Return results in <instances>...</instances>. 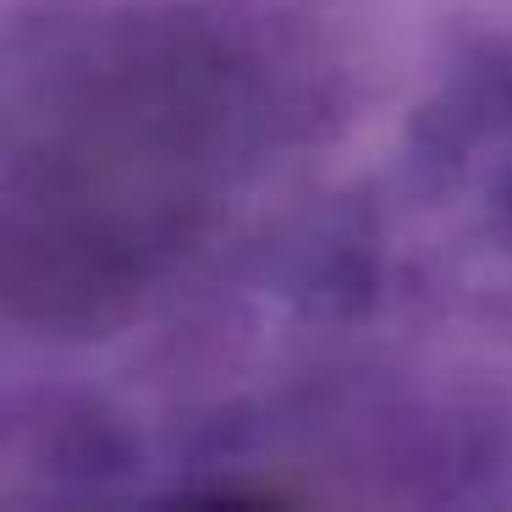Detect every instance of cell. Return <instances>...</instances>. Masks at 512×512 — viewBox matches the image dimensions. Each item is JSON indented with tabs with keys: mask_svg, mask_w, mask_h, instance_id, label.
<instances>
[]
</instances>
